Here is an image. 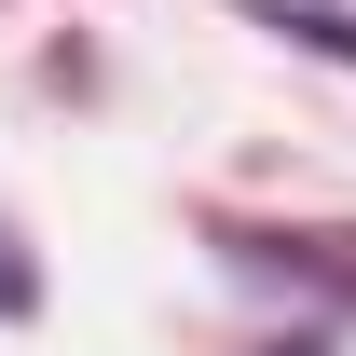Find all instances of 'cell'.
<instances>
[{
  "instance_id": "1",
  "label": "cell",
  "mask_w": 356,
  "mask_h": 356,
  "mask_svg": "<svg viewBox=\"0 0 356 356\" xmlns=\"http://www.w3.org/2000/svg\"><path fill=\"white\" fill-rule=\"evenodd\" d=\"M261 28H288V42H315V55H356V14H302V0H261Z\"/></svg>"
},
{
  "instance_id": "2",
  "label": "cell",
  "mask_w": 356,
  "mask_h": 356,
  "mask_svg": "<svg viewBox=\"0 0 356 356\" xmlns=\"http://www.w3.org/2000/svg\"><path fill=\"white\" fill-rule=\"evenodd\" d=\"M14 302H28V261H14V233H0V315H14Z\"/></svg>"
},
{
  "instance_id": "3",
  "label": "cell",
  "mask_w": 356,
  "mask_h": 356,
  "mask_svg": "<svg viewBox=\"0 0 356 356\" xmlns=\"http://www.w3.org/2000/svg\"><path fill=\"white\" fill-rule=\"evenodd\" d=\"M288 356H329V343H288Z\"/></svg>"
}]
</instances>
